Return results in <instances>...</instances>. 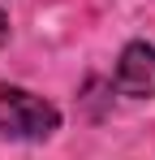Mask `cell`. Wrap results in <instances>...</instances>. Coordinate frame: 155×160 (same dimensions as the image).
I'll return each mask as SVG.
<instances>
[{
  "label": "cell",
  "instance_id": "6da1fadb",
  "mask_svg": "<svg viewBox=\"0 0 155 160\" xmlns=\"http://www.w3.org/2000/svg\"><path fill=\"white\" fill-rule=\"evenodd\" d=\"M60 126V112L22 87H0V134L9 138H48Z\"/></svg>",
  "mask_w": 155,
  "mask_h": 160
},
{
  "label": "cell",
  "instance_id": "7a4b0ae2",
  "mask_svg": "<svg viewBox=\"0 0 155 160\" xmlns=\"http://www.w3.org/2000/svg\"><path fill=\"white\" fill-rule=\"evenodd\" d=\"M116 87L129 100H151L155 95V48L151 43H129L116 61Z\"/></svg>",
  "mask_w": 155,
  "mask_h": 160
},
{
  "label": "cell",
  "instance_id": "3957f363",
  "mask_svg": "<svg viewBox=\"0 0 155 160\" xmlns=\"http://www.w3.org/2000/svg\"><path fill=\"white\" fill-rule=\"evenodd\" d=\"M4 30H9V26H4V13H0V43H4Z\"/></svg>",
  "mask_w": 155,
  "mask_h": 160
}]
</instances>
